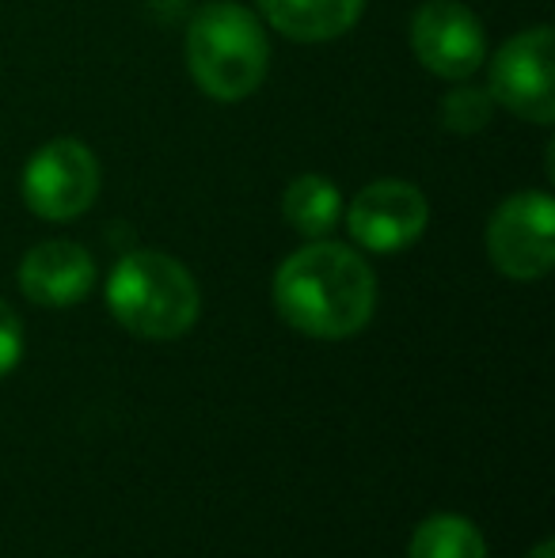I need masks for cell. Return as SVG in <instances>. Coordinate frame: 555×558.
Returning a JSON list of instances; mask_svg holds the SVG:
<instances>
[{
  "label": "cell",
  "instance_id": "5",
  "mask_svg": "<svg viewBox=\"0 0 555 558\" xmlns=\"http://www.w3.org/2000/svg\"><path fill=\"white\" fill-rule=\"evenodd\" d=\"M491 99L533 125L555 118V38L552 27H529L506 38L491 61Z\"/></svg>",
  "mask_w": 555,
  "mask_h": 558
},
{
  "label": "cell",
  "instance_id": "8",
  "mask_svg": "<svg viewBox=\"0 0 555 558\" xmlns=\"http://www.w3.org/2000/svg\"><path fill=\"white\" fill-rule=\"evenodd\" d=\"M430 225V202L408 179H377L362 186L347 206V228L358 247L396 255L411 247Z\"/></svg>",
  "mask_w": 555,
  "mask_h": 558
},
{
  "label": "cell",
  "instance_id": "3",
  "mask_svg": "<svg viewBox=\"0 0 555 558\" xmlns=\"http://www.w3.org/2000/svg\"><path fill=\"white\" fill-rule=\"evenodd\" d=\"M107 308L130 335L168 342L198 324L202 296L179 258L164 251H130L107 278Z\"/></svg>",
  "mask_w": 555,
  "mask_h": 558
},
{
  "label": "cell",
  "instance_id": "9",
  "mask_svg": "<svg viewBox=\"0 0 555 558\" xmlns=\"http://www.w3.org/2000/svg\"><path fill=\"white\" fill-rule=\"evenodd\" d=\"M96 286V258L73 240H46L31 247L20 263V289L43 308L81 304Z\"/></svg>",
  "mask_w": 555,
  "mask_h": 558
},
{
  "label": "cell",
  "instance_id": "1",
  "mask_svg": "<svg viewBox=\"0 0 555 558\" xmlns=\"http://www.w3.org/2000/svg\"><path fill=\"white\" fill-rule=\"evenodd\" d=\"M275 308L293 331L309 338H350L373 319L377 274L354 247L312 240L278 266Z\"/></svg>",
  "mask_w": 555,
  "mask_h": 558
},
{
  "label": "cell",
  "instance_id": "11",
  "mask_svg": "<svg viewBox=\"0 0 555 558\" xmlns=\"http://www.w3.org/2000/svg\"><path fill=\"white\" fill-rule=\"evenodd\" d=\"M281 217L304 240H324L342 217V194L327 175H297L281 194Z\"/></svg>",
  "mask_w": 555,
  "mask_h": 558
},
{
  "label": "cell",
  "instance_id": "2",
  "mask_svg": "<svg viewBox=\"0 0 555 558\" xmlns=\"http://www.w3.org/2000/svg\"><path fill=\"white\" fill-rule=\"evenodd\" d=\"M191 81L214 104H244L255 96L270 65V43L260 15L237 0H217L194 12L183 38Z\"/></svg>",
  "mask_w": 555,
  "mask_h": 558
},
{
  "label": "cell",
  "instance_id": "7",
  "mask_svg": "<svg viewBox=\"0 0 555 558\" xmlns=\"http://www.w3.org/2000/svg\"><path fill=\"white\" fill-rule=\"evenodd\" d=\"M411 50L437 81H468L487 61V35L460 0H426L411 15Z\"/></svg>",
  "mask_w": 555,
  "mask_h": 558
},
{
  "label": "cell",
  "instance_id": "15",
  "mask_svg": "<svg viewBox=\"0 0 555 558\" xmlns=\"http://www.w3.org/2000/svg\"><path fill=\"white\" fill-rule=\"evenodd\" d=\"M529 558H555L552 539H544V544H536V547H533V555H529Z\"/></svg>",
  "mask_w": 555,
  "mask_h": 558
},
{
  "label": "cell",
  "instance_id": "13",
  "mask_svg": "<svg viewBox=\"0 0 555 558\" xmlns=\"http://www.w3.org/2000/svg\"><path fill=\"white\" fill-rule=\"evenodd\" d=\"M437 114H442V125L449 133L472 137V133H480L483 125L491 122V114H495V99H491L487 88H475V84H460V88L445 92V99H442V107H437Z\"/></svg>",
  "mask_w": 555,
  "mask_h": 558
},
{
  "label": "cell",
  "instance_id": "12",
  "mask_svg": "<svg viewBox=\"0 0 555 558\" xmlns=\"http://www.w3.org/2000/svg\"><path fill=\"white\" fill-rule=\"evenodd\" d=\"M411 558H487L480 529L457 513H437L415 529L411 536Z\"/></svg>",
  "mask_w": 555,
  "mask_h": 558
},
{
  "label": "cell",
  "instance_id": "14",
  "mask_svg": "<svg viewBox=\"0 0 555 558\" xmlns=\"http://www.w3.org/2000/svg\"><path fill=\"white\" fill-rule=\"evenodd\" d=\"M23 357V324L8 301H0V376H8Z\"/></svg>",
  "mask_w": 555,
  "mask_h": 558
},
{
  "label": "cell",
  "instance_id": "6",
  "mask_svg": "<svg viewBox=\"0 0 555 558\" xmlns=\"http://www.w3.org/2000/svg\"><path fill=\"white\" fill-rule=\"evenodd\" d=\"M487 258L510 281H541L555 266V202L544 191L510 194L487 221Z\"/></svg>",
  "mask_w": 555,
  "mask_h": 558
},
{
  "label": "cell",
  "instance_id": "4",
  "mask_svg": "<svg viewBox=\"0 0 555 558\" xmlns=\"http://www.w3.org/2000/svg\"><path fill=\"white\" fill-rule=\"evenodd\" d=\"M99 179V160L84 141L53 137L23 168V202L43 221L65 225L96 206Z\"/></svg>",
  "mask_w": 555,
  "mask_h": 558
},
{
  "label": "cell",
  "instance_id": "10",
  "mask_svg": "<svg viewBox=\"0 0 555 558\" xmlns=\"http://www.w3.org/2000/svg\"><path fill=\"white\" fill-rule=\"evenodd\" d=\"M260 12L289 43H331L362 20L365 0H260Z\"/></svg>",
  "mask_w": 555,
  "mask_h": 558
}]
</instances>
